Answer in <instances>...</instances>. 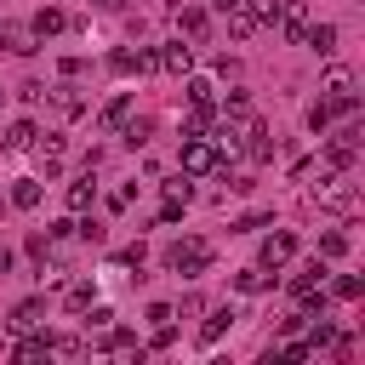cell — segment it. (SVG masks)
Returning <instances> with one entry per match:
<instances>
[{
  "label": "cell",
  "mask_w": 365,
  "mask_h": 365,
  "mask_svg": "<svg viewBox=\"0 0 365 365\" xmlns=\"http://www.w3.org/2000/svg\"><path fill=\"white\" fill-rule=\"evenodd\" d=\"M0 205H6V200H0Z\"/></svg>",
  "instance_id": "39"
},
{
  "label": "cell",
  "mask_w": 365,
  "mask_h": 365,
  "mask_svg": "<svg viewBox=\"0 0 365 365\" xmlns=\"http://www.w3.org/2000/svg\"><path fill=\"white\" fill-rule=\"evenodd\" d=\"M177 29H182L188 40H200V34H205V11H200V6H177Z\"/></svg>",
  "instance_id": "22"
},
{
  "label": "cell",
  "mask_w": 365,
  "mask_h": 365,
  "mask_svg": "<svg viewBox=\"0 0 365 365\" xmlns=\"http://www.w3.org/2000/svg\"><path fill=\"white\" fill-rule=\"evenodd\" d=\"M46 97H51V114H57V120H74V114H86V97H80L74 86H51Z\"/></svg>",
  "instance_id": "10"
},
{
  "label": "cell",
  "mask_w": 365,
  "mask_h": 365,
  "mask_svg": "<svg viewBox=\"0 0 365 365\" xmlns=\"http://www.w3.org/2000/svg\"><path fill=\"white\" fill-rule=\"evenodd\" d=\"M234 319H240V314H234V308H211V314H205V325H200V342H205V348H211V342H217V336H222V331H228V325H234Z\"/></svg>",
  "instance_id": "17"
},
{
  "label": "cell",
  "mask_w": 365,
  "mask_h": 365,
  "mask_svg": "<svg viewBox=\"0 0 365 365\" xmlns=\"http://www.w3.org/2000/svg\"><path fill=\"white\" fill-rule=\"evenodd\" d=\"M46 354H57V359H80L86 342H80V336H46Z\"/></svg>",
  "instance_id": "26"
},
{
  "label": "cell",
  "mask_w": 365,
  "mask_h": 365,
  "mask_svg": "<svg viewBox=\"0 0 365 365\" xmlns=\"http://www.w3.org/2000/svg\"><path fill=\"white\" fill-rule=\"evenodd\" d=\"M97 11H125V0H97Z\"/></svg>",
  "instance_id": "35"
},
{
  "label": "cell",
  "mask_w": 365,
  "mask_h": 365,
  "mask_svg": "<svg viewBox=\"0 0 365 365\" xmlns=\"http://www.w3.org/2000/svg\"><path fill=\"white\" fill-rule=\"evenodd\" d=\"M63 200H68V211H91V200H97V182H91V171H86L80 182H68V188H63Z\"/></svg>",
  "instance_id": "15"
},
{
  "label": "cell",
  "mask_w": 365,
  "mask_h": 365,
  "mask_svg": "<svg viewBox=\"0 0 365 365\" xmlns=\"http://www.w3.org/2000/svg\"><path fill=\"white\" fill-rule=\"evenodd\" d=\"M222 17H228V34H234V40H251V34H257V29H262V23H257V17H251V11H245V6H228V11H222Z\"/></svg>",
  "instance_id": "19"
},
{
  "label": "cell",
  "mask_w": 365,
  "mask_h": 365,
  "mask_svg": "<svg viewBox=\"0 0 365 365\" xmlns=\"http://www.w3.org/2000/svg\"><path fill=\"white\" fill-rule=\"evenodd\" d=\"M165 268L182 274V279H194V274L211 268V245L205 240H177V245H165Z\"/></svg>",
  "instance_id": "2"
},
{
  "label": "cell",
  "mask_w": 365,
  "mask_h": 365,
  "mask_svg": "<svg viewBox=\"0 0 365 365\" xmlns=\"http://www.w3.org/2000/svg\"><path fill=\"white\" fill-rule=\"evenodd\" d=\"M91 302H97V285H91V279H74V285L63 291V308H68V314H86Z\"/></svg>",
  "instance_id": "16"
},
{
  "label": "cell",
  "mask_w": 365,
  "mask_h": 365,
  "mask_svg": "<svg viewBox=\"0 0 365 365\" xmlns=\"http://www.w3.org/2000/svg\"><path fill=\"white\" fill-rule=\"evenodd\" d=\"M154 68H165V74H194V46H182V40L154 46Z\"/></svg>",
  "instance_id": "6"
},
{
  "label": "cell",
  "mask_w": 365,
  "mask_h": 365,
  "mask_svg": "<svg viewBox=\"0 0 365 365\" xmlns=\"http://www.w3.org/2000/svg\"><path fill=\"white\" fill-rule=\"evenodd\" d=\"M57 29H63V11H57V6H40V11H34V23H29V34H34V40H51Z\"/></svg>",
  "instance_id": "18"
},
{
  "label": "cell",
  "mask_w": 365,
  "mask_h": 365,
  "mask_svg": "<svg viewBox=\"0 0 365 365\" xmlns=\"http://www.w3.org/2000/svg\"><path fill=\"white\" fill-rule=\"evenodd\" d=\"M319 251H325V257H342V251H348V240H342V234H325V240H319Z\"/></svg>",
  "instance_id": "34"
},
{
  "label": "cell",
  "mask_w": 365,
  "mask_h": 365,
  "mask_svg": "<svg viewBox=\"0 0 365 365\" xmlns=\"http://www.w3.org/2000/svg\"><path fill=\"white\" fill-rule=\"evenodd\" d=\"M0 40H6V51H17V57H29V51H34V34H29V29H17V23H0Z\"/></svg>",
  "instance_id": "21"
},
{
  "label": "cell",
  "mask_w": 365,
  "mask_h": 365,
  "mask_svg": "<svg viewBox=\"0 0 365 365\" xmlns=\"http://www.w3.org/2000/svg\"><path fill=\"white\" fill-rule=\"evenodd\" d=\"M131 108H137V97H131V91L108 97V103H103V114H97V131H108V137H114V131H125V125H131Z\"/></svg>",
  "instance_id": "5"
},
{
  "label": "cell",
  "mask_w": 365,
  "mask_h": 365,
  "mask_svg": "<svg viewBox=\"0 0 365 365\" xmlns=\"http://www.w3.org/2000/svg\"><path fill=\"white\" fill-rule=\"evenodd\" d=\"M211 6H217V11H228V6H240V0H211Z\"/></svg>",
  "instance_id": "37"
},
{
  "label": "cell",
  "mask_w": 365,
  "mask_h": 365,
  "mask_svg": "<svg viewBox=\"0 0 365 365\" xmlns=\"http://www.w3.org/2000/svg\"><path fill=\"white\" fill-rule=\"evenodd\" d=\"M205 125H211V108H194V103H188V114H182V137H205Z\"/></svg>",
  "instance_id": "27"
},
{
  "label": "cell",
  "mask_w": 365,
  "mask_h": 365,
  "mask_svg": "<svg viewBox=\"0 0 365 365\" xmlns=\"http://www.w3.org/2000/svg\"><path fill=\"white\" fill-rule=\"evenodd\" d=\"M34 325H46V297H23L11 308V331H34Z\"/></svg>",
  "instance_id": "12"
},
{
  "label": "cell",
  "mask_w": 365,
  "mask_h": 365,
  "mask_svg": "<svg viewBox=\"0 0 365 365\" xmlns=\"http://www.w3.org/2000/svg\"><path fill=\"white\" fill-rule=\"evenodd\" d=\"M268 285H274V274H268L262 262H257V268H240V274H234V291H240V297H262Z\"/></svg>",
  "instance_id": "13"
},
{
  "label": "cell",
  "mask_w": 365,
  "mask_h": 365,
  "mask_svg": "<svg viewBox=\"0 0 365 365\" xmlns=\"http://www.w3.org/2000/svg\"><path fill=\"white\" fill-rule=\"evenodd\" d=\"M165 200H171V205H188V200H194V177H188V171L171 177V182H165Z\"/></svg>",
  "instance_id": "29"
},
{
  "label": "cell",
  "mask_w": 365,
  "mask_h": 365,
  "mask_svg": "<svg viewBox=\"0 0 365 365\" xmlns=\"http://www.w3.org/2000/svg\"><path fill=\"white\" fill-rule=\"evenodd\" d=\"M34 137H40V125H34V120H11V125H6V137H0V148H6V154H29V148H34Z\"/></svg>",
  "instance_id": "8"
},
{
  "label": "cell",
  "mask_w": 365,
  "mask_h": 365,
  "mask_svg": "<svg viewBox=\"0 0 365 365\" xmlns=\"http://www.w3.org/2000/svg\"><path fill=\"white\" fill-rule=\"evenodd\" d=\"M308 200H314L319 211H336V217H354V211H359V188H354L342 171H319V182L308 188Z\"/></svg>",
  "instance_id": "1"
},
{
  "label": "cell",
  "mask_w": 365,
  "mask_h": 365,
  "mask_svg": "<svg viewBox=\"0 0 365 365\" xmlns=\"http://www.w3.org/2000/svg\"><path fill=\"white\" fill-rule=\"evenodd\" d=\"M302 46H314L319 57H331V51H336V23H308V34H302Z\"/></svg>",
  "instance_id": "14"
},
{
  "label": "cell",
  "mask_w": 365,
  "mask_h": 365,
  "mask_svg": "<svg viewBox=\"0 0 365 365\" xmlns=\"http://www.w3.org/2000/svg\"><path fill=\"white\" fill-rule=\"evenodd\" d=\"M217 165H222V154H217L211 137H182V171L188 177H211Z\"/></svg>",
  "instance_id": "3"
},
{
  "label": "cell",
  "mask_w": 365,
  "mask_h": 365,
  "mask_svg": "<svg viewBox=\"0 0 365 365\" xmlns=\"http://www.w3.org/2000/svg\"><path fill=\"white\" fill-rule=\"evenodd\" d=\"M331 114H336V103H325V97H319V103L308 108V131H325V125H331Z\"/></svg>",
  "instance_id": "30"
},
{
  "label": "cell",
  "mask_w": 365,
  "mask_h": 365,
  "mask_svg": "<svg viewBox=\"0 0 365 365\" xmlns=\"http://www.w3.org/2000/svg\"><path fill=\"white\" fill-rule=\"evenodd\" d=\"M188 103H194V108H217V86H211L205 74H194V80H188Z\"/></svg>",
  "instance_id": "23"
},
{
  "label": "cell",
  "mask_w": 365,
  "mask_h": 365,
  "mask_svg": "<svg viewBox=\"0 0 365 365\" xmlns=\"http://www.w3.org/2000/svg\"><path fill=\"white\" fill-rule=\"evenodd\" d=\"M97 354H114V359H137L143 348H137V331H120V325H108V331H103V342H97Z\"/></svg>",
  "instance_id": "7"
},
{
  "label": "cell",
  "mask_w": 365,
  "mask_h": 365,
  "mask_svg": "<svg viewBox=\"0 0 365 365\" xmlns=\"http://www.w3.org/2000/svg\"><path fill=\"white\" fill-rule=\"evenodd\" d=\"M319 91H325V103H348V97H354V68H342V63L325 68V86H319Z\"/></svg>",
  "instance_id": "9"
},
{
  "label": "cell",
  "mask_w": 365,
  "mask_h": 365,
  "mask_svg": "<svg viewBox=\"0 0 365 365\" xmlns=\"http://www.w3.org/2000/svg\"><path fill=\"white\" fill-rule=\"evenodd\" d=\"M274 23H279V34H285L291 46H302V34H308V6H302V0H279Z\"/></svg>",
  "instance_id": "4"
},
{
  "label": "cell",
  "mask_w": 365,
  "mask_h": 365,
  "mask_svg": "<svg viewBox=\"0 0 365 365\" xmlns=\"http://www.w3.org/2000/svg\"><path fill=\"white\" fill-rule=\"evenodd\" d=\"M0 103H6V91H0Z\"/></svg>",
  "instance_id": "38"
},
{
  "label": "cell",
  "mask_w": 365,
  "mask_h": 365,
  "mask_svg": "<svg viewBox=\"0 0 365 365\" xmlns=\"http://www.w3.org/2000/svg\"><path fill=\"white\" fill-rule=\"evenodd\" d=\"M0 274H11V251L6 245H0Z\"/></svg>",
  "instance_id": "36"
},
{
  "label": "cell",
  "mask_w": 365,
  "mask_h": 365,
  "mask_svg": "<svg viewBox=\"0 0 365 365\" xmlns=\"http://www.w3.org/2000/svg\"><path fill=\"white\" fill-rule=\"evenodd\" d=\"M319 279H325V268H319V262H308V268L291 279V297H314V291H319Z\"/></svg>",
  "instance_id": "24"
},
{
  "label": "cell",
  "mask_w": 365,
  "mask_h": 365,
  "mask_svg": "<svg viewBox=\"0 0 365 365\" xmlns=\"http://www.w3.org/2000/svg\"><path fill=\"white\" fill-rule=\"evenodd\" d=\"M6 200H11V205H17V211H34V205H40V182H34V177H17V182H11V194H6Z\"/></svg>",
  "instance_id": "20"
},
{
  "label": "cell",
  "mask_w": 365,
  "mask_h": 365,
  "mask_svg": "<svg viewBox=\"0 0 365 365\" xmlns=\"http://www.w3.org/2000/svg\"><path fill=\"white\" fill-rule=\"evenodd\" d=\"M359 291H365L359 274H336V279H331V297H336V302H359Z\"/></svg>",
  "instance_id": "25"
},
{
  "label": "cell",
  "mask_w": 365,
  "mask_h": 365,
  "mask_svg": "<svg viewBox=\"0 0 365 365\" xmlns=\"http://www.w3.org/2000/svg\"><path fill=\"white\" fill-rule=\"evenodd\" d=\"M240 6H245L257 23H274V11H279V0H240Z\"/></svg>",
  "instance_id": "31"
},
{
  "label": "cell",
  "mask_w": 365,
  "mask_h": 365,
  "mask_svg": "<svg viewBox=\"0 0 365 365\" xmlns=\"http://www.w3.org/2000/svg\"><path fill=\"white\" fill-rule=\"evenodd\" d=\"M34 154H40V165L51 171V165L63 160V137H34Z\"/></svg>",
  "instance_id": "28"
},
{
  "label": "cell",
  "mask_w": 365,
  "mask_h": 365,
  "mask_svg": "<svg viewBox=\"0 0 365 365\" xmlns=\"http://www.w3.org/2000/svg\"><path fill=\"white\" fill-rule=\"evenodd\" d=\"M23 251H29V257L46 268V234H29V245H23Z\"/></svg>",
  "instance_id": "33"
},
{
  "label": "cell",
  "mask_w": 365,
  "mask_h": 365,
  "mask_svg": "<svg viewBox=\"0 0 365 365\" xmlns=\"http://www.w3.org/2000/svg\"><path fill=\"white\" fill-rule=\"evenodd\" d=\"M291 251H297V234H268L262 240V268H279V262H291Z\"/></svg>",
  "instance_id": "11"
},
{
  "label": "cell",
  "mask_w": 365,
  "mask_h": 365,
  "mask_svg": "<svg viewBox=\"0 0 365 365\" xmlns=\"http://www.w3.org/2000/svg\"><path fill=\"white\" fill-rule=\"evenodd\" d=\"M11 354H17V359H46V336H29V342H17Z\"/></svg>",
  "instance_id": "32"
}]
</instances>
